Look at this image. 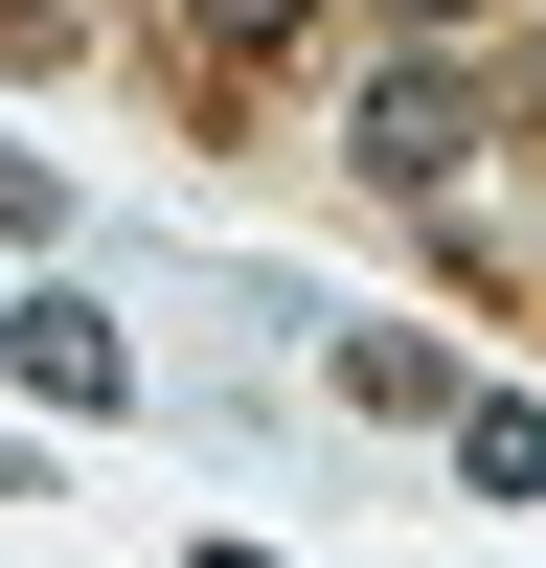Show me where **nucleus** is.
Returning a JSON list of instances; mask_svg holds the SVG:
<instances>
[{
	"label": "nucleus",
	"mask_w": 546,
	"mask_h": 568,
	"mask_svg": "<svg viewBox=\"0 0 546 568\" xmlns=\"http://www.w3.org/2000/svg\"><path fill=\"white\" fill-rule=\"evenodd\" d=\"M318 364H342V409H387V433H455V342L433 318H342Z\"/></svg>",
	"instance_id": "obj_3"
},
{
	"label": "nucleus",
	"mask_w": 546,
	"mask_h": 568,
	"mask_svg": "<svg viewBox=\"0 0 546 568\" xmlns=\"http://www.w3.org/2000/svg\"><path fill=\"white\" fill-rule=\"evenodd\" d=\"M342 160L387 182V205H455V182H478V69H433V45H410V69L342 114Z\"/></svg>",
	"instance_id": "obj_1"
},
{
	"label": "nucleus",
	"mask_w": 546,
	"mask_h": 568,
	"mask_svg": "<svg viewBox=\"0 0 546 568\" xmlns=\"http://www.w3.org/2000/svg\"><path fill=\"white\" fill-rule=\"evenodd\" d=\"M455 478H478V500H546V409L524 387H455Z\"/></svg>",
	"instance_id": "obj_4"
},
{
	"label": "nucleus",
	"mask_w": 546,
	"mask_h": 568,
	"mask_svg": "<svg viewBox=\"0 0 546 568\" xmlns=\"http://www.w3.org/2000/svg\"><path fill=\"white\" fill-rule=\"evenodd\" d=\"M273 45H318V0H182V69H273Z\"/></svg>",
	"instance_id": "obj_5"
},
{
	"label": "nucleus",
	"mask_w": 546,
	"mask_h": 568,
	"mask_svg": "<svg viewBox=\"0 0 546 568\" xmlns=\"http://www.w3.org/2000/svg\"><path fill=\"white\" fill-rule=\"evenodd\" d=\"M0 364H23L46 409H136V342H114L91 296H0Z\"/></svg>",
	"instance_id": "obj_2"
},
{
	"label": "nucleus",
	"mask_w": 546,
	"mask_h": 568,
	"mask_svg": "<svg viewBox=\"0 0 546 568\" xmlns=\"http://www.w3.org/2000/svg\"><path fill=\"white\" fill-rule=\"evenodd\" d=\"M205 568H273V546H205Z\"/></svg>",
	"instance_id": "obj_7"
},
{
	"label": "nucleus",
	"mask_w": 546,
	"mask_h": 568,
	"mask_svg": "<svg viewBox=\"0 0 546 568\" xmlns=\"http://www.w3.org/2000/svg\"><path fill=\"white\" fill-rule=\"evenodd\" d=\"M69 227V182H46V136H0V251H46Z\"/></svg>",
	"instance_id": "obj_6"
}]
</instances>
